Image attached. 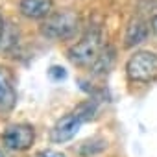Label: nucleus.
<instances>
[{
	"instance_id": "1",
	"label": "nucleus",
	"mask_w": 157,
	"mask_h": 157,
	"mask_svg": "<svg viewBox=\"0 0 157 157\" xmlns=\"http://www.w3.org/2000/svg\"><path fill=\"white\" fill-rule=\"evenodd\" d=\"M104 50L102 32L98 28L89 30L74 46L68 48V59L78 67H93Z\"/></svg>"
},
{
	"instance_id": "2",
	"label": "nucleus",
	"mask_w": 157,
	"mask_h": 157,
	"mask_svg": "<svg viewBox=\"0 0 157 157\" xmlns=\"http://www.w3.org/2000/svg\"><path fill=\"white\" fill-rule=\"evenodd\" d=\"M78 28H80V15L76 11L65 10L48 15L41 24V33L48 39L63 41V39H70L78 32Z\"/></svg>"
},
{
	"instance_id": "3",
	"label": "nucleus",
	"mask_w": 157,
	"mask_h": 157,
	"mask_svg": "<svg viewBox=\"0 0 157 157\" xmlns=\"http://www.w3.org/2000/svg\"><path fill=\"white\" fill-rule=\"evenodd\" d=\"M126 74L135 83H150L157 80V54L142 50L135 52L126 63Z\"/></svg>"
},
{
	"instance_id": "4",
	"label": "nucleus",
	"mask_w": 157,
	"mask_h": 157,
	"mask_svg": "<svg viewBox=\"0 0 157 157\" xmlns=\"http://www.w3.org/2000/svg\"><path fill=\"white\" fill-rule=\"evenodd\" d=\"M35 131L28 124H13L8 126L2 133V144L11 151H24L33 144Z\"/></svg>"
},
{
	"instance_id": "5",
	"label": "nucleus",
	"mask_w": 157,
	"mask_h": 157,
	"mask_svg": "<svg viewBox=\"0 0 157 157\" xmlns=\"http://www.w3.org/2000/svg\"><path fill=\"white\" fill-rule=\"evenodd\" d=\"M82 124H83V120L76 113H68V115H65L63 118H59L56 122V126L52 128L50 137H52L54 142H67V140L76 137V133L82 128Z\"/></svg>"
},
{
	"instance_id": "6",
	"label": "nucleus",
	"mask_w": 157,
	"mask_h": 157,
	"mask_svg": "<svg viewBox=\"0 0 157 157\" xmlns=\"http://www.w3.org/2000/svg\"><path fill=\"white\" fill-rule=\"evenodd\" d=\"M17 104V91L13 87L11 74L8 68L0 67V115H8Z\"/></svg>"
},
{
	"instance_id": "7",
	"label": "nucleus",
	"mask_w": 157,
	"mask_h": 157,
	"mask_svg": "<svg viewBox=\"0 0 157 157\" xmlns=\"http://www.w3.org/2000/svg\"><path fill=\"white\" fill-rule=\"evenodd\" d=\"M52 0H19V11L26 19H46L52 15Z\"/></svg>"
},
{
	"instance_id": "8",
	"label": "nucleus",
	"mask_w": 157,
	"mask_h": 157,
	"mask_svg": "<svg viewBox=\"0 0 157 157\" xmlns=\"http://www.w3.org/2000/svg\"><path fill=\"white\" fill-rule=\"evenodd\" d=\"M150 28L146 21L142 19H131L126 26V33H124V46L126 48H133L140 43H144L148 39V33H150Z\"/></svg>"
},
{
	"instance_id": "9",
	"label": "nucleus",
	"mask_w": 157,
	"mask_h": 157,
	"mask_svg": "<svg viewBox=\"0 0 157 157\" xmlns=\"http://www.w3.org/2000/svg\"><path fill=\"white\" fill-rule=\"evenodd\" d=\"M105 146H107V142H105L104 139L94 137V139H91V140H85V142L80 146V155H82V157L96 155V153L104 151V150H105Z\"/></svg>"
},
{
	"instance_id": "10",
	"label": "nucleus",
	"mask_w": 157,
	"mask_h": 157,
	"mask_svg": "<svg viewBox=\"0 0 157 157\" xmlns=\"http://www.w3.org/2000/svg\"><path fill=\"white\" fill-rule=\"evenodd\" d=\"M113 61H115V50H113V48H104L102 54H100V57H98L96 63L93 65V70H94L96 74H104V72H107V70L111 68Z\"/></svg>"
},
{
	"instance_id": "11",
	"label": "nucleus",
	"mask_w": 157,
	"mask_h": 157,
	"mask_svg": "<svg viewBox=\"0 0 157 157\" xmlns=\"http://www.w3.org/2000/svg\"><path fill=\"white\" fill-rule=\"evenodd\" d=\"M48 76L52 78V80L59 82V80H65V78H67V70H65L63 67H57V65H54V67H50V70H48Z\"/></svg>"
},
{
	"instance_id": "12",
	"label": "nucleus",
	"mask_w": 157,
	"mask_h": 157,
	"mask_svg": "<svg viewBox=\"0 0 157 157\" xmlns=\"http://www.w3.org/2000/svg\"><path fill=\"white\" fill-rule=\"evenodd\" d=\"M35 157H65V153H61V151H57V150H43V151H39Z\"/></svg>"
},
{
	"instance_id": "13",
	"label": "nucleus",
	"mask_w": 157,
	"mask_h": 157,
	"mask_svg": "<svg viewBox=\"0 0 157 157\" xmlns=\"http://www.w3.org/2000/svg\"><path fill=\"white\" fill-rule=\"evenodd\" d=\"M150 26H151V30H153V32L157 33V15H155V17L151 19V22H150Z\"/></svg>"
},
{
	"instance_id": "14",
	"label": "nucleus",
	"mask_w": 157,
	"mask_h": 157,
	"mask_svg": "<svg viewBox=\"0 0 157 157\" xmlns=\"http://www.w3.org/2000/svg\"><path fill=\"white\" fill-rule=\"evenodd\" d=\"M2 35H4V22H2V17H0V41H2Z\"/></svg>"
},
{
	"instance_id": "15",
	"label": "nucleus",
	"mask_w": 157,
	"mask_h": 157,
	"mask_svg": "<svg viewBox=\"0 0 157 157\" xmlns=\"http://www.w3.org/2000/svg\"><path fill=\"white\" fill-rule=\"evenodd\" d=\"M0 157H4V153H2V151H0Z\"/></svg>"
}]
</instances>
